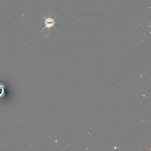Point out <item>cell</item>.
Segmentation results:
<instances>
[{"label": "cell", "instance_id": "1", "mask_svg": "<svg viewBox=\"0 0 151 151\" xmlns=\"http://www.w3.org/2000/svg\"><path fill=\"white\" fill-rule=\"evenodd\" d=\"M41 16L43 17V18H44L45 20V21H44L45 26H44V27L43 28V29H42L41 31H40V32H41V31H43L46 29H47L49 31L50 30V29H51V28H54L55 30H57V27H55L56 22H55V20H55V18L57 17V15H58L59 14L56 15L55 16H54V17H53V18H52V17H51L50 16L46 17H45L44 15L42 14H41Z\"/></svg>", "mask_w": 151, "mask_h": 151}]
</instances>
